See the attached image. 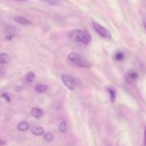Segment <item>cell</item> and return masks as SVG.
I'll use <instances>...</instances> for the list:
<instances>
[{
	"label": "cell",
	"mask_w": 146,
	"mask_h": 146,
	"mask_svg": "<svg viewBox=\"0 0 146 146\" xmlns=\"http://www.w3.org/2000/svg\"><path fill=\"white\" fill-rule=\"evenodd\" d=\"M31 115L36 118H40L43 115V112L41 109L37 108H34L31 111Z\"/></svg>",
	"instance_id": "cell-7"
},
{
	"label": "cell",
	"mask_w": 146,
	"mask_h": 146,
	"mask_svg": "<svg viewBox=\"0 0 146 146\" xmlns=\"http://www.w3.org/2000/svg\"><path fill=\"white\" fill-rule=\"evenodd\" d=\"M18 1H27L28 0H18Z\"/></svg>",
	"instance_id": "cell-24"
},
{
	"label": "cell",
	"mask_w": 146,
	"mask_h": 146,
	"mask_svg": "<svg viewBox=\"0 0 146 146\" xmlns=\"http://www.w3.org/2000/svg\"><path fill=\"white\" fill-rule=\"evenodd\" d=\"M108 91L110 94L111 101L112 103H115L116 100V91L113 88H108Z\"/></svg>",
	"instance_id": "cell-11"
},
{
	"label": "cell",
	"mask_w": 146,
	"mask_h": 146,
	"mask_svg": "<svg viewBox=\"0 0 146 146\" xmlns=\"http://www.w3.org/2000/svg\"><path fill=\"white\" fill-rule=\"evenodd\" d=\"M34 78H35V75L33 72H29L27 76V81L28 82L31 83L34 80Z\"/></svg>",
	"instance_id": "cell-17"
},
{
	"label": "cell",
	"mask_w": 146,
	"mask_h": 146,
	"mask_svg": "<svg viewBox=\"0 0 146 146\" xmlns=\"http://www.w3.org/2000/svg\"><path fill=\"white\" fill-rule=\"evenodd\" d=\"M124 58H125V55H124L123 53L121 52V51H118V52H117L116 54H115V58L117 61H123Z\"/></svg>",
	"instance_id": "cell-15"
},
{
	"label": "cell",
	"mask_w": 146,
	"mask_h": 146,
	"mask_svg": "<svg viewBox=\"0 0 146 146\" xmlns=\"http://www.w3.org/2000/svg\"><path fill=\"white\" fill-rule=\"evenodd\" d=\"M14 20L16 22L19 23L22 25H29V24H31V21L28 19L25 18L24 17H21V16H15L14 17Z\"/></svg>",
	"instance_id": "cell-5"
},
{
	"label": "cell",
	"mask_w": 146,
	"mask_h": 146,
	"mask_svg": "<svg viewBox=\"0 0 146 146\" xmlns=\"http://www.w3.org/2000/svg\"><path fill=\"white\" fill-rule=\"evenodd\" d=\"M31 133H32L34 135H41L44 134V130L42 127L41 126H35L32 128L31 130Z\"/></svg>",
	"instance_id": "cell-9"
},
{
	"label": "cell",
	"mask_w": 146,
	"mask_h": 146,
	"mask_svg": "<svg viewBox=\"0 0 146 146\" xmlns=\"http://www.w3.org/2000/svg\"><path fill=\"white\" fill-rule=\"evenodd\" d=\"M21 90H22V87L21 86H17L15 88V91H17V92H20Z\"/></svg>",
	"instance_id": "cell-20"
},
{
	"label": "cell",
	"mask_w": 146,
	"mask_h": 146,
	"mask_svg": "<svg viewBox=\"0 0 146 146\" xmlns=\"http://www.w3.org/2000/svg\"><path fill=\"white\" fill-rule=\"evenodd\" d=\"M17 29L16 27H13V26H11V27H9L7 29V36H6V38L7 39H11L15 34L17 33Z\"/></svg>",
	"instance_id": "cell-6"
},
{
	"label": "cell",
	"mask_w": 146,
	"mask_h": 146,
	"mask_svg": "<svg viewBox=\"0 0 146 146\" xmlns=\"http://www.w3.org/2000/svg\"><path fill=\"white\" fill-rule=\"evenodd\" d=\"M5 144H6L5 142H4V141H1V140H0V145H5Z\"/></svg>",
	"instance_id": "cell-22"
},
{
	"label": "cell",
	"mask_w": 146,
	"mask_h": 146,
	"mask_svg": "<svg viewBox=\"0 0 146 146\" xmlns=\"http://www.w3.org/2000/svg\"><path fill=\"white\" fill-rule=\"evenodd\" d=\"M35 89L37 92L38 93H43L47 90V86L44 85H37L35 87Z\"/></svg>",
	"instance_id": "cell-14"
},
{
	"label": "cell",
	"mask_w": 146,
	"mask_h": 146,
	"mask_svg": "<svg viewBox=\"0 0 146 146\" xmlns=\"http://www.w3.org/2000/svg\"><path fill=\"white\" fill-rule=\"evenodd\" d=\"M68 59L73 63L77 65L78 66L80 67H86V68H88L91 67V64L89 61L85 58L81 56L80 54H78L76 52H71L68 54Z\"/></svg>",
	"instance_id": "cell-2"
},
{
	"label": "cell",
	"mask_w": 146,
	"mask_h": 146,
	"mask_svg": "<svg viewBox=\"0 0 146 146\" xmlns=\"http://www.w3.org/2000/svg\"><path fill=\"white\" fill-rule=\"evenodd\" d=\"M143 24H144V27H145V29H146V19H145L143 21Z\"/></svg>",
	"instance_id": "cell-23"
},
{
	"label": "cell",
	"mask_w": 146,
	"mask_h": 146,
	"mask_svg": "<svg viewBox=\"0 0 146 146\" xmlns=\"http://www.w3.org/2000/svg\"><path fill=\"white\" fill-rule=\"evenodd\" d=\"M68 37L72 41L81 42L84 44L88 45L91 41V36L88 32L79 29H75L70 31Z\"/></svg>",
	"instance_id": "cell-1"
},
{
	"label": "cell",
	"mask_w": 146,
	"mask_h": 146,
	"mask_svg": "<svg viewBox=\"0 0 146 146\" xmlns=\"http://www.w3.org/2000/svg\"><path fill=\"white\" fill-rule=\"evenodd\" d=\"M58 129L62 133H66L67 131V125L65 121H62V122L60 123L59 125H58Z\"/></svg>",
	"instance_id": "cell-13"
},
{
	"label": "cell",
	"mask_w": 146,
	"mask_h": 146,
	"mask_svg": "<svg viewBox=\"0 0 146 146\" xmlns=\"http://www.w3.org/2000/svg\"><path fill=\"white\" fill-rule=\"evenodd\" d=\"M45 1L50 5H55L58 2L59 0H45Z\"/></svg>",
	"instance_id": "cell-18"
},
{
	"label": "cell",
	"mask_w": 146,
	"mask_h": 146,
	"mask_svg": "<svg viewBox=\"0 0 146 146\" xmlns=\"http://www.w3.org/2000/svg\"><path fill=\"white\" fill-rule=\"evenodd\" d=\"M10 61V57L6 53H1L0 54V64H7Z\"/></svg>",
	"instance_id": "cell-10"
},
{
	"label": "cell",
	"mask_w": 146,
	"mask_h": 146,
	"mask_svg": "<svg viewBox=\"0 0 146 146\" xmlns=\"http://www.w3.org/2000/svg\"><path fill=\"white\" fill-rule=\"evenodd\" d=\"M2 97H4V98H5V99L7 100V101H8V102H10V101H11V100H10V98H9V97L8 94H2Z\"/></svg>",
	"instance_id": "cell-19"
},
{
	"label": "cell",
	"mask_w": 146,
	"mask_h": 146,
	"mask_svg": "<svg viewBox=\"0 0 146 146\" xmlns=\"http://www.w3.org/2000/svg\"><path fill=\"white\" fill-rule=\"evenodd\" d=\"M44 138L47 141H51L54 139V135L51 133H46V134H44Z\"/></svg>",
	"instance_id": "cell-16"
},
{
	"label": "cell",
	"mask_w": 146,
	"mask_h": 146,
	"mask_svg": "<svg viewBox=\"0 0 146 146\" xmlns=\"http://www.w3.org/2000/svg\"><path fill=\"white\" fill-rule=\"evenodd\" d=\"M92 24L94 30L96 31L98 35H100L101 37L105 38H111V34L109 33V31L106 29L103 26H101L98 23L95 22V21H93Z\"/></svg>",
	"instance_id": "cell-4"
},
{
	"label": "cell",
	"mask_w": 146,
	"mask_h": 146,
	"mask_svg": "<svg viewBox=\"0 0 146 146\" xmlns=\"http://www.w3.org/2000/svg\"><path fill=\"white\" fill-rule=\"evenodd\" d=\"M144 145H146V127L145 128V131H144Z\"/></svg>",
	"instance_id": "cell-21"
},
{
	"label": "cell",
	"mask_w": 146,
	"mask_h": 146,
	"mask_svg": "<svg viewBox=\"0 0 146 146\" xmlns=\"http://www.w3.org/2000/svg\"><path fill=\"white\" fill-rule=\"evenodd\" d=\"M127 78H128V79L134 81V80H136L137 78H138V74H137L135 71H131L128 73V74H127Z\"/></svg>",
	"instance_id": "cell-12"
},
{
	"label": "cell",
	"mask_w": 146,
	"mask_h": 146,
	"mask_svg": "<svg viewBox=\"0 0 146 146\" xmlns=\"http://www.w3.org/2000/svg\"><path fill=\"white\" fill-rule=\"evenodd\" d=\"M61 80H62L63 83L64 85L67 87L71 91H74L75 89L76 85V81L74 77L71 76L69 75H66V74H63L61 76Z\"/></svg>",
	"instance_id": "cell-3"
},
{
	"label": "cell",
	"mask_w": 146,
	"mask_h": 146,
	"mask_svg": "<svg viewBox=\"0 0 146 146\" xmlns=\"http://www.w3.org/2000/svg\"><path fill=\"white\" fill-rule=\"evenodd\" d=\"M17 129L19 131H27L29 129V124L26 121H23L17 125Z\"/></svg>",
	"instance_id": "cell-8"
}]
</instances>
